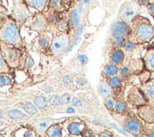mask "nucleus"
<instances>
[{
  "instance_id": "obj_47",
  "label": "nucleus",
  "mask_w": 154,
  "mask_h": 137,
  "mask_svg": "<svg viewBox=\"0 0 154 137\" xmlns=\"http://www.w3.org/2000/svg\"><path fill=\"white\" fill-rule=\"evenodd\" d=\"M99 135L100 136H111L112 134L109 133V132H102V133H100Z\"/></svg>"
},
{
  "instance_id": "obj_49",
  "label": "nucleus",
  "mask_w": 154,
  "mask_h": 137,
  "mask_svg": "<svg viewBox=\"0 0 154 137\" xmlns=\"http://www.w3.org/2000/svg\"><path fill=\"white\" fill-rule=\"evenodd\" d=\"M153 2H154V0H153Z\"/></svg>"
},
{
  "instance_id": "obj_11",
  "label": "nucleus",
  "mask_w": 154,
  "mask_h": 137,
  "mask_svg": "<svg viewBox=\"0 0 154 137\" xmlns=\"http://www.w3.org/2000/svg\"><path fill=\"white\" fill-rule=\"evenodd\" d=\"M52 124V119H39V120L32 121V123H31V126L37 132L38 135H43L46 134L47 130H48L50 126Z\"/></svg>"
},
{
  "instance_id": "obj_5",
  "label": "nucleus",
  "mask_w": 154,
  "mask_h": 137,
  "mask_svg": "<svg viewBox=\"0 0 154 137\" xmlns=\"http://www.w3.org/2000/svg\"><path fill=\"white\" fill-rule=\"evenodd\" d=\"M11 17L15 20L19 28H21L26 21L31 17L32 14L29 10L25 0H14L13 2V10H11Z\"/></svg>"
},
{
  "instance_id": "obj_37",
  "label": "nucleus",
  "mask_w": 154,
  "mask_h": 137,
  "mask_svg": "<svg viewBox=\"0 0 154 137\" xmlns=\"http://www.w3.org/2000/svg\"><path fill=\"white\" fill-rule=\"evenodd\" d=\"M72 97L70 96V94L68 92L63 93L60 96V105H68L69 103H72Z\"/></svg>"
},
{
  "instance_id": "obj_23",
  "label": "nucleus",
  "mask_w": 154,
  "mask_h": 137,
  "mask_svg": "<svg viewBox=\"0 0 154 137\" xmlns=\"http://www.w3.org/2000/svg\"><path fill=\"white\" fill-rule=\"evenodd\" d=\"M118 73H119V69H118L117 65L110 63V64H106V66L103 68V73L106 76V77H111L116 75Z\"/></svg>"
},
{
  "instance_id": "obj_41",
  "label": "nucleus",
  "mask_w": 154,
  "mask_h": 137,
  "mask_svg": "<svg viewBox=\"0 0 154 137\" xmlns=\"http://www.w3.org/2000/svg\"><path fill=\"white\" fill-rule=\"evenodd\" d=\"M72 104L73 107H76V108H81V107L83 106V103L81 99H79L78 97L76 96H73L72 99Z\"/></svg>"
},
{
  "instance_id": "obj_39",
  "label": "nucleus",
  "mask_w": 154,
  "mask_h": 137,
  "mask_svg": "<svg viewBox=\"0 0 154 137\" xmlns=\"http://www.w3.org/2000/svg\"><path fill=\"white\" fill-rule=\"evenodd\" d=\"M75 83H76V85L78 86L79 88H81V89H84V88H86L88 86L87 79L85 78V77H82V76L77 77L76 80H75Z\"/></svg>"
},
{
  "instance_id": "obj_44",
  "label": "nucleus",
  "mask_w": 154,
  "mask_h": 137,
  "mask_svg": "<svg viewBox=\"0 0 154 137\" xmlns=\"http://www.w3.org/2000/svg\"><path fill=\"white\" fill-rule=\"evenodd\" d=\"M94 135V133H93V132H92V129H84V132H83V133H82V136H93Z\"/></svg>"
},
{
  "instance_id": "obj_35",
  "label": "nucleus",
  "mask_w": 154,
  "mask_h": 137,
  "mask_svg": "<svg viewBox=\"0 0 154 137\" xmlns=\"http://www.w3.org/2000/svg\"><path fill=\"white\" fill-rule=\"evenodd\" d=\"M48 100H49V104L52 107H56L58 105H60V96L57 94H51Z\"/></svg>"
},
{
  "instance_id": "obj_4",
  "label": "nucleus",
  "mask_w": 154,
  "mask_h": 137,
  "mask_svg": "<svg viewBox=\"0 0 154 137\" xmlns=\"http://www.w3.org/2000/svg\"><path fill=\"white\" fill-rule=\"evenodd\" d=\"M70 38L68 33L59 32L53 35L50 47V52L54 56H60L67 51L69 46Z\"/></svg>"
},
{
  "instance_id": "obj_9",
  "label": "nucleus",
  "mask_w": 154,
  "mask_h": 137,
  "mask_svg": "<svg viewBox=\"0 0 154 137\" xmlns=\"http://www.w3.org/2000/svg\"><path fill=\"white\" fill-rule=\"evenodd\" d=\"M140 7L141 6L138 4V2L135 1H130L123 5L120 10V19L129 24L136 15H138Z\"/></svg>"
},
{
  "instance_id": "obj_21",
  "label": "nucleus",
  "mask_w": 154,
  "mask_h": 137,
  "mask_svg": "<svg viewBox=\"0 0 154 137\" xmlns=\"http://www.w3.org/2000/svg\"><path fill=\"white\" fill-rule=\"evenodd\" d=\"M80 13L76 9H73L69 13V25L72 28L76 29L80 25Z\"/></svg>"
},
{
  "instance_id": "obj_7",
  "label": "nucleus",
  "mask_w": 154,
  "mask_h": 137,
  "mask_svg": "<svg viewBox=\"0 0 154 137\" xmlns=\"http://www.w3.org/2000/svg\"><path fill=\"white\" fill-rule=\"evenodd\" d=\"M110 33L112 38H123L126 40L130 36L131 28L128 22L119 19L112 24L110 28Z\"/></svg>"
},
{
  "instance_id": "obj_20",
  "label": "nucleus",
  "mask_w": 154,
  "mask_h": 137,
  "mask_svg": "<svg viewBox=\"0 0 154 137\" xmlns=\"http://www.w3.org/2000/svg\"><path fill=\"white\" fill-rule=\"evenodd\" d=\"M62 130H63V128L60 123H53L50 126L48 130H47L46 135L50 137H61Z\"/></svg>"
},
{
  "instance_id": "obj_33",
  "label": "nucleus",
  "mask_w": 154,
  "mask_h": 137,
  "mask_svg": "<svg viewBox=\"0 0 154 137\" xmlns=\"http://www.w3.org/2000/svg\"><path fill=\"white\" fill-rule=\"evenodd\" d=\"M69 21H68L65 18L59 19L57 25V32H66L69 30Z\"/></svg>"
},
{
  "instance_id": "obj_18",
  "label": "nucleus",
  "mask_w": 154,
  "mask_h": 137,
  "mask_svg": "<svg viewBox=\"0 0 154 137\" xmlns=\"http://www.w3.org/2000/svg\"><path fill=\"white\" fill-rule=\"evenodd\" d=\"M110 61L115 65H122L125 61V51L120 48H115L110 52Z\"/></svg>"
},
{
  "instance_id": "obj_40",
  "label": "nucleus",
  "mask_w": 154,
  "mask_h": 137,
  "mask_svg": "<svg viewBox=\"0 0 154 137\" xmlns=\"http://www.w3.org/2000/svg\"><path fill=\"white\" fill-rule=\"evenodd\" d=\"M119 73H120V75L122 77H127L130 74V71H129V69L126 66H123L120 68L119 70Z\"/></svg>"
},
{
  "instance_id": "obj_32",
  "label": "nucleus",
  "mask_w": 154,
  "mask_h": 137,
  "mask_svg": "<svg viewBox=\"0 0 154 137\" xmlns=\"http://www.w3.org/2000/svg\"><path fill=\"white\" fill-rule=\"evenodd\" d=\"M135 47H136V44L133 42V41L131 39H126L125 40V42H124L123 44V49L125 51L127 52H131L135 50Z\"/></svg>"
},
{
  "instance_id": "obj_2",
  "label": "nucleus",
  "mask_w": 154,
  "mask_h": 137,
  "mask_svg": "<svg viewBox=\"0 0 154 137\" xmlns=\"http://www.w3.org/2000/svg\"><path fill=\"white\" fill-rule=\"evenodd\" d=\"M129 25L131 28L129 39H131L135 44L149 43L154 38V27L146 17L139 14L136 15Z\"/></svg>"
},
{
  "instance_id": "obj_17",
  "label": "nucleus",
  "mask_w": 154,
  "mask_h": 137,
  "mask_svg": "<svg viewBox=\"0 0 154 137\" xmlns=\"http://www.w3.org/2000/svg\"><path fill=\"white\" fill-rule=\"evenodd\" d=\"M98 93L100 94V96H101L104 100L111 96L112 88L109 84V82H106L105 80L100 81L99 85H98Z\"/></svg>"
},
{
  "instance_id": "obj_36",
  "label": "nucleus",
  "mask_w": 154,
  "mask_h": 137,
  "mask_svg": "<svg viewBox=\"0 0 154 137\" xmlns=\"http://www.w3.org/2000/svg\"><path fill=\"white\" fill-rule=\"evenodd\" d=\"M11 78L5 73H2L0 75V86L1 87H4V86H8V85H11Z\"/></svg>"
},
{
  "instance_id": "obj_14",
  "label": "nucleus",
  "mask_w": 154,
  "mask_h": 137,
  "mask_svg": "<svg viewBox=\"0 0 154 137\" xmlns=\"http://www.w3.org/2000/svg\"><path fill=\"white\" fill-rule=\"evenodd\" d=\"M51 43V39L50 37V35L47 33V32L43 33H39L38 37L34 41L35 48L40 51H46L48 49L50 50Z\"/></svg>"
},
{
  "instance_id": "obj_48",
  "label": "nucleus",
  "mask_w": 154,
  "mask_h": 137,
  "mask_svg": "<svg viewBox=\"0 0 154 137\" xmlns=\"http://www.w3.org/2000/svg\"><path fill=\"white\" fill-rule=\"evenodd\" d=\"M88 1H90V0H84V1H83V2H84L85 4H87V3H88Z\"/></svg>"
},
{
  "instance_id": "obj_22",
  "label": "nucleus",
  "mask_w": 154,
  "mask_h": 137,
  "mask_svg": "<svg viewBox=\"0 0 154 137\" xmlns=\"http://www.w3.org/2000/svg\"><path fill=\"white\" fill-rule=\"evenodd\" d=\"M33 59L31 56V54L28 52H24L22 55V59H21V66L20 68H22V70H27L29 69L33 66Z\"/></svg>"
},
{
  "instance_id": "obj_30",
  "label": "nucleus",
  "mask_w": 154,
  "mask_h": 137,
  "mask_svg": "<svg viewBox=\"0 0 154 137\" xmlns=\"http://www.w3.org/2000/svg\"><path fill=\"white\" fill-rule=\"evenodd\" d=\"M114 111L119 114H125L128 111V107H127L126 102H124V101H122V100L116 101Z\"/></svg>"
},
{
  "instance_id": "obj_24",
  "label": "nucleus",
  "mask_w": 154,
  "mask_h": 137,
  "mask_svg": "<svg viewBox=\"0 0 154 137\" xmlns=\"http://www.w3.org/2000/svg\"><path fill=\"white\" fill-rule=\"evenodd\" d=\"M33 103L39 110H45L50 105L48 98H46L44 95H37V96H35L33 99Z\"/></svg>"
},
{
  "instance_id": "obj_46",
  "label": "nucleus",
  "mask_w": 154,
  "mask_h": 137,
  "mask_svg": "<svg viewBox=\"0 0 154 137\" xmlns=\"http://www.w3.org/2000/svg\"><path fill=\"white\" fill-rule=\"evenodd\" d=\"M45 91H46V92L47 93H50V92H51L52 91H53V89L51 87V86H48L46 89H45Z\"/></svg>"
},
{
  "instance_id": "obj_13",
  "label": "nucleus",
  "mask_w": 154,
  "mask_h": 137,
  "mask_svg": "<svg viewBox=\"0 0 154 137\" xmlns=\"http://www.w3.org/2000/svg\"><path fill=\"white\" fill-rule=\"evenodd\" d=\"M140 89L144 92L149 104L154 106V79L144 82Z\"/></svg>"
},
{
  "instance_id": "obj_1",
  "label": "nucleus",
  "mask_w": 154,
  "mask_h": 137,
  "mask_svg": "<svg viewBox=\"0 0 154 137\" xmlns=\"http://www.w3.org/2000/svg\"><path fill=\"white\" fill-rule=\"evenodd\" d=\"M19 27L15 20L7 13L4 15L1 13V24H0V40L1 42L11 46H14L20 49H24L25 43L23 41Z\"/></svg>"
},
{
  "instance_id": "obj_8",
  "label": "nucleus",
  "mask_w": 154,
  "mask_h": 137,
  "mask_svg": "<svg viewBox=\"0 0 154 137\" xmlns=\"http://www.w3.org/2000/svg\"><path fill=\"white\" fill-rule=\"evenodd\" d=\"M127 100L130 105L136 107V108H139L141 106L149 104L144 92H142L140 88L136 86H132L129 89V91L128 92Z\"/></svg>"
},
{
  "instance_id": "obj_3",
  "label": "nucleus",
  "mask_w": 154,
  "mask_h": 137,
  "mask_svg": "<svg viewBox=\"0 0 154 137\" xmlns=\"http://www.w3.org/2000/svg\"><path fill=\"white\" fill-rule=\"evenodd\" d=\"M22 49L1 42V53L11 69H20L23 55Z\"/></svg>"
},
{
  "instance_id": "obj_34",
  "label": "nucleus",
  "mask_w": 154,
  "mask_h": 137,
  "mask_svg": "<svg viewBox=\"0 0 154 137\" xmlns=\"http://www.w3.org/2000/svg\"><path fill=\"white\" fill-rule=\"evenodd\" d=\"M115 103H116L115 99H114V98H112V97H108L106 99H105V100H104L105 107H106V108L108 109L109 111H114Z\"/></svg>"
},
{
  "instance_id": "obj_43",
  "label": "nucleus",
  "mask_w": 154,
  "mask_h": 137,
  "mask_svg": "<svg viewBox=\"0 0 154 137\" xmlns=\"http://www.w3.org/2000/svg\"><path fill=\"white\" fill-rule=\"evenodd\" d=\"M146 9H147V11H149V14L154 17V2L152 3H149V5L146 6Z\"/></svg>"
},
{
  "instance_id": "obj_42",
  "label": "nucleus",
  "mask_w": 154,
  "mask_h": 137,
  "mask_svg": "<svg viewBox=\"0 0 154 137\" xmlns=\"http://www.w3.org/2000/svg\"><path fill=\"white\" fill-rule=\"evenodd\" d=\"M78 59H79V61H80L81 65H86V64H88V56L85 55V54L79 55V56H78Z\"/></svg>"
},
{
  "instance_id": "obj_12",
  "label": "nucleus",
  "mask_w": 154,
  "mask_h": 137,
  "mask_svg": "<svg viewBox=\"0 0 154 137\" xmlns=\"http://www.w3.org/2000/svg\"><path fill=\"white\" fill-rule=\"evenodd\" d=\"M124 127L123 129L127 130L128 132H129L130 134L133 135H139L142 132V126L141 124L135 120L133 118H126L125 121H124Z\"/></svg>"
},
{
  "instance_id": "obj_6",
  "label": "nucleus",
  "mask_w": 154,
  "mask_h": 137,
  "mask_svg": "<svg viewBox=\"0 0 154 137\" xmlns=\"http://www.w3.org/2000/svg\"><path fill=\"white\" fill-rule=\"evenodd\" d=\"M29 28L31 31L36 32L38 34L48 32V30H50V25L47 15L43 14V11H37L36 14H33L29 22Z\"/></svg>"
},
{
  "instance_id": "obj_45",
  "label": "nucleus",
  "mask_w": 154,
  "mask_h": 137,
  "mask_svg": "<svg viewBox=\"0 0 154 137\" xmlns=\"http://www.w3.org/2000/svg\"><path fill=\"white\" fill-rule=\"evenodd\" d=\"M137 2L140 6H146V7L150 3L149 0H137Z\"/></svg>"
},
{
  "instance_id": "obj_16",
  "label": "nucleus",
  "mask_w": 154,
  "mask_h": 137,
  "mask_svg": "<svg viewBox=\"0 0 154 137\" xmlns=\"http://www.w3.org/2000/svg\"><path fill=\"white\" fill-rule=\"evenodd\" d=\"M144 65L147 71L154 73V49H149L145 53Z\"/></svg>"
},
{
  "instance_id": "obj_26",
  "label": "nucleus",
  "mask_w": 154,
  "mask_h": 137,
  "mask_svg": "<svg viewBox=\"0 0 154 137\" xmlns=\"http://www.w3.org/2000/svg\"><path fill=\"white\" fill-rule=\"evenodd\" d=\"M22 108L23 110H24L29 115H35V114H37V112H38V108L36 106H35L34 103H32V102H29V101H27V102L25 103H23L22 105Z\"/></svg>"
},
{
  "instance_id": "obj_38",
  "label": "nucleus",
  "mask_w": 154,
  "mask_h": 137,
  "mask_svg": "<svg viewBox=\"0 0 154 137\" xmlns=\"http://www.w3.org/2000/svg\"><path fill=\"white\" fill-rule=\"evenodd\" d=\"M62 82H63V84L64 86H66V87H70L72 84H73V82H74V79H73V77L72 75H69V74H65L63 76V78H62Z\"/></svg>"
},
{
  "instance_id": "obj_28",
  "label": "nucleus",
  "mask_w": 154,
  "mask_h": 137,
  "mask_svg": "<svg viewBox=\"0 0 154 137\" xmlns=\"http://www.w3.org/2000/svg\"><path fill=\"white\" fill-rule=\"evenodd\" d=\"M49 8L50 10L54 11L56 13H61L64 10L63 0H50Z\"/></svg>"
},
{
  "instance_id": "obj_15",
  "label": "nucleus",
  "mask_w": 154,
  "mask_h": 137,
  "mask_svg": "<svg viewBox=\"0 0 154 137\" xmlns=\"http://www.w3.org/2000/svg\"><path fill=\"white\" fill-rule=\"evenodd\" d=\"M86 129L85 124L82 121H74V122H70L68 127V132L69 135H75V136H79L82 135L84 129Z\"/></svg>"
},
{
  "instance_id": "obj_25",
  "label": "nucleus",
  "mask_w": 154,
  "mask_h": 137,
  "mask_svg": "<svg viewBox=\"0 0 154 137\" xmlns=\"http://www.w3.org/2000/svg\"><path fill=\"white\" fill-rule=\"evenodd\" d=\"M8 116L11 119H14V120H23V119H26L28 117L26 114H24V112L18 109L10 110L8 111Z\"/></svg>"
},
{
  "instance_id": "obj_29",
  "label": "nucleus",
  "mask_w": 154,
  "mask_h": 137,
  "mask_svg": "<svg viewBox=\"0 0 154 137\" xmlns=\"http://www.w3.org/2000/svg\"><path fill=\"white\" fill-rule=\"evenodd\" d=\"M0 73H1V74L2 73H5V74L13 73V70H11L10 65L7 63V61L5 60V58L1 54H0Z\"/></svg>"
},
{
  "instance_id": "obj_27",
  "label": "nucleus",
  "mask_w": 154,
  "mask_h": 137,
  "mask_svg": "<svg viewBox=\"0 0 154 137\" xmlns=\"http://www.w3.org/2000/svg\"><path fill=\"white\" fill-rule=\"evenodd\" d=\"M15 136H23V137H32V136H36L37 132H35L33 129H17L15 133Z\"/></svg>"
},
{
  "instance_id": "obj_50",
  "label": "nucleus",
  "mask_w": 154,
  "mask_h": 137,
  "mask_svg": "<svg viewBox=\"0 0 154 137\" xmlns=\"http://www.w3.org/2000/svg\"><path fill=\"white\" fill-rule=\"evenodd\" d=\"M153 18H154V17H153Z\"/></svg>"
},
{
  "instance_id": "obj_31",
  "label": "nucleus",
  "mask_w": 154,
  "mask_h": 137,
  "mask_svg": "<svg viewBox=\"0 0 154 137\" xmlns=\"http://www.w3.org/2000/svg\"><path fill=\"white\" fill-rule=\"evenodd\" d=\"M109 84L110 85V87L112 88V90H117V89H119L122 85V80L119 76H111L109 78Z\"/></svg>"
},
{
  "instance_id": "obj_19",
  "label": "nucleus",
  "mask_w": 154,
  "mask_h": 137,
  "mask_svg": "<svg viewBox=\"0 0 154 137\" xmlns=\"http://www.w3.org/2000/svg\"><path fill=\"white\" fill-rule=\"evenodd\" d=\"M29 8L36 10L37 11H44L50 3V0H25Z\"/></svg>"
},
{
  "instance_id": "obj_10",
  "label": "nucleus",
  "mask_w": 154,
  "mask_h": 137,
  "mask_svg": "<svg viewBox=\"0 0 154 137\" xmlns=\"http://www.w3.org/2000/svg\"><path fill=\"white\" fill-rule=\"evenodd\" d=\"M138 116L146 124H154V106L146 104L137 108Z\"/></svg>"
}]
</instances>
